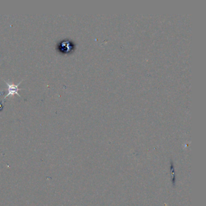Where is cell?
I'll list each match as a JSON object with an SVG mask.
<instances>
[{"label":"cell","instance_id":"obj_1","mask_svg":"<svg viewBox=\"0 0 206 206\" xmlns=\"http://www.w3.org/2000/svg\"><path fill=\"white\" fill-rule=\"evenodd\" d=\"M4 81H5V83L7 85V86H8V94L4 97L3 100H5V99L8 96H9V95H14V94H17L19 97H21V95L18 93V91H19V90H21V89H23L19 88H18V86H19V85H20V84L21 83V82H22V80H21L20 82H19V83H18V84H16V85L10 83H8V82H7V81H5V80H4Z\"/></svg>","mask_w":206,"mask_h":206}]
</instances>
